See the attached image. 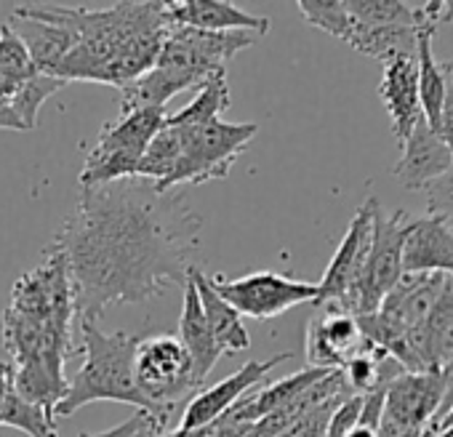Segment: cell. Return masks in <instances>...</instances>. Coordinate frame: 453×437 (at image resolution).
<instances>
[{"label": "cell", "mask_w": 453, "mask_h": 437, "mask_svg": "<svg viewBox=\"0 0 453 437\" xmlns=\"http://www.w3.org/2000/svg\"><path fill=\"white\" fill-rule=\"evenodd\" d=\"M363 347L365 339L360 334L357 318L339 310L336 304H323L307 326L304 355L310 368L342 371Z\"/></svg>", "instance_id": "cell-13"}, {"label": "cell", "mask_w": 453, "mask_h": 437, "mask_svg": "<svg viewBox=\"0 0 453 437\" xmlns=\"http://www.w3.org/2000/svg\"><path fill=\"white\" fill-rule=\"evenodd\" d=\"M286 360H291V352H280V355H273L267 360H249L243 368H238L235 373L216 381L213 387H205V389L195 392L187 400V405L181 408L179 429L211 426L213 421H219L226 410H230L243 395H249L254 387H259L273 368H278Z\"/></svg>", "instance_id": "cell-12"}, {"label": "cell", "mask_w": 453, "mask_h": 437, "mask_svg": "<svg viewBox=\"0 0 453 437\" xmlns=\"http://www.w3.org/2000/svg\"><path fill=\"white\" fill-rule=\"evenodd\" d=\"M403 272H440L453 278V227L445 218L413 216L403 249Z\"/></svg>", "instance_id": "cell-17"}, {"label": "cell", "mask_w": 453, "mask_h": 437, "mask_svg": "<svg viewBox=\"0 0 453 437\" xmlns=\"http://www.w3.org/2000/svg\"><path fill=\"white\" fill-rule=\"evenodd\" d=\"M165 126V123H163ZM179 139V160L173 173L157 187L163 192L179 189L181 184H205L226 179L243 155V150L259 134L257 123H224L208 120L197 126H168Z\"/></svg>", "instance_id": "cell-6"}, {"label": "cell", "mask_w": 453, "mask_h": 437, "mask_svg": "<svg viewBox=\"0 0 453 437\" xmlns=\"http://www.w3.org/2000/svg\"><path fill=\"white\" fill-rule=\"evenodd\" d=\"M432 35H434V30H429V27H421L416 33V70H418L421 112H424V120L429 123V128L437 134L442 104H445V78H442L440 62L432 54Z\"/></svg>", "instance_id": "cell-22"}, {"label": "cell", "mask_w": 453, "mask_h": 437, "mask_svg": "<svg viewBox=\"0 0 453 437\" xmlns=\"http://www.w3.org/2000/svg\"><path fill=\"white\" fill-rule=\"evenodd\" d=\"M0 426L22 429L30 437H57V418L46 408L25 400L17 389H12L9 397H6L4 416H0Z\"/></svg>", "instance_id": "cell-26"}, {"label": "cell", "mask_w": 453, "mask_h": 437, "mask_svg": "<svg viewBox=\"0 0 453 437\" xmlns=\"http://www.w3.org/2000/svg\"><path fill=\"white\" fill-rule=\"evenodd\" d=\"M0 323L14 389L54 416L57 402L67 392L65 365L81 352L75 344V291L67 259L57 243H51L35 270L14 283Z\"/></svg>", "instance_id": "cell-2"}, {"label": "cell", "mask_w": 453, "mask_h": 437, "mask_svg": "<svg viewBox=\"0 0 453 437\" xmlns=\"http://www.w3.org/2000/svg\"><path fill=\"white\" fill-rule=\"evenodd\" d=\"M144 429H152V432H155V437L160 434V432H157V426H155V421H152L147 413L136 410L128 421H123V424H118V426H112V429H107V432H96V434L83 432L81 437H134V434H139V432H144Z\"/></svg>", "instance_id": "cell-30"}, {"label": "cell", "mask_w": 453, "mask_h": 437, "mask_svg": "<svg viewBox=\"0 0 453 437\" xmlns=\"http://www.w3.org/2000/svg\"><path fill=\"white\" fill-rule=\"evenodd\" d=\"M379 200L376 197H368L357 213L352 216V222L336 249V254L331 257L326 272H323V280L318 283V307L323 304H342L352 288L357 286L360 280V272L365 267V257H368V249H371V235H373V211H376Z\"/></svg>", "instance_id": "cell-11"}, {"label": "cell", "mask_w": 453, "mask_h": 437, "mask_svg": "<svg viewBox=\"0 0 453 437\" xmlns=\"http://www.w3.org/2000/svg\"><path fill=\"white\" fill-rule=\"evenodd\" d=\"M445 426H453V402H450V408L445 410V416L440 418V424H437V426L432 429V434H429V437H434V434H437V432H442Z\"/></svg>", "instance_id": "cell-36"}, {"label": "cell", "mask_w": 453, "mask_h": 437, "mask_svg": "<svg viewBox=\"0 0 453 437\" xmlns=\"http://www.w3.org/2000/svg\"><path fill=\"white\" fill-rule=\"evenodd\" d=\"M12 389H14V371L9 363H0V416H4V405Z\"/></svg>", "instance_id": "cell-34"}, {"label": "cell", "mask_w": 453, "mask_h": 437, "mask_svg": "<svg viewBox=\"0 0 453 437\" xmlns=\"http://www.w3.org/2000/svg\"><path fill=\"white\" fill-rule=\"evenodd\" d=\"M403 155L395 163V176L405 189H429L437 179H442L450 168V150L429 128V123L421 118L405 144L400 147Z\"/></svg>", "instance_id": "cell-16"}, {"label": "cell", "mask_w": 453, "mask_h": 437, "mask_svg": "<svg viewBox=\"0 0 453 437\" xmlns=\"http://www.w3.org/2000/svg\"><path fill=\"white\" fill-rule=\"evenodd\" d=\"M360 408H363V397H360V395L344 397V400L334 408V413H331V418H328L326 437H347V434L357 426V421H360Z\"/></svg>", "instance_id": "cell-29"}, {"label": "cell", "mask_w": 453, "mask_h": 437, "mask_svg": "<svg viewBox=\"0 0 453 437\" xmlns=\"http://www.w3.org/2000/svg\"><path fill=\"white\" fill-rule=\"evenodd\" d=\"M134 379L142 397L150 402L152 421L160 434L168 432L173 410L184 408L195 389H200L189 355L173 334L139 339L134 352Z\"/></svg>", "instance_id": "cell-7"}, {"label": "cell", "mask_w": 453, "mask_h": 437, "mask_svg": "<svg viewBox=\"0 0 453 437\" xmlns=\"http://www.w3.org/2000/svg\"><path fill=\"white\" fill-rule=\"evenodd\" d=\"M0 131H25L22 120L17 118L14 107L9 102H0Z\"/></svg>", "instance_id": "cell-33"}, {"label": "cell", "mask_w": 453, "mask_h": 437, "mask_svg": "<svg viewBox=\"0 0 453 437\" xmlns=\"http://www.w3.org/2000/svg\"><path fill=\"white\" fill-rule=\"evenodd\" d=\"M165 107H139L120 112L112 123H107L86 155L81 189L136 176L150 142L165 123Z\"/></svg>", "instance_id": "cell-8"}, {"label": "cell", "mask_w": 453, "mask_h": 437, "mask_svg": "<svg viewBox=\"0 0 453 437\" xmlns=\"http://www.w3.org/2000/svg\"><path fill=\"white\" fill-rule=\"evenodd\" d=\"M168 25L203 33H270V19L249 14L230 0H176L165 4Z\"/></svg>", "instance_id": "cell-15"}, {"label": "cell", "mask_w": 453, "mask_h": 437, "mask_svg": "<svg viewBox=\"0 0 453 437\" xmlns=\"http://www.w3.org/2000/svg\"><path fill=\"white\" fill-rule=\"evenodd\" d=\"M434 437H453V426H445L442 432H437Z\"/></svg>", "instance_id": "cell-38"}, {"label": "cell", "mask_w": 453, "mask_h": 437, "mask_svg": "<svg viewBox=\"0 0 453 437\" xmlns=\"http://www.w3.org/2000/svg\"><path fill=\"white\" fill-rule=\"evenodd\" d=\"M440 381H442V397H440V405H437V413H434V418H432V424L426 426V432H424V437H429L432 434V429L440 424V418L445 416V410L450 408V402H453V357L440 368Z\"/></svg>", "instance_id": "cell-31"}, {"label": "cell", "mask_w": 453, "mask_h": 437, "mask_svg": "<svg viewBox=\"0 0 453 437\" xmlns=\"http://www.w3.org/2000/svg\"><path fill=\"white\" fill-rule=\"evenodd\" d=\"M347 12L368 25V27H416L418 22V4H405V0H344Z\"/></svg>", "instance_id": "cell-25"}, {"label": "cell", "mask_w": 453, "mask_h": 437, "mask_svg": "<svg viewBox=\"0 0 453 437\" xmlns=\"http://www.w3.org/2000/svg\"><path fill=\"white\" fill-rule=\"evenodd\" d=\"M65 86H67L65 80L49 78V75H41V73H38L35 78H30V80L14 94V99H12L9 104L14 107V112H17V118L22 120L25 131H33V128L38 126V110L43 107L46 99H51L54 94H59Z\"/></svg>", "instance_id": "cell-27"}, {"label": "cell", "mask_w": 453, "mask_h": 437, "mask_svg": "<svg viewBox=\"0 0 453 437\" xmlns=\"http://www.w3.org/2000/svg\"><path fill=\"white\" fill-rule=\"evenodd\" d=\"M379 96L389 112L392 120V134L397 144L403 147L416 123L424 118L421 102H418V70L416 59H395L384 65Z\"/></svg>", "instance_id": "cell-18"}, {"label": "cell", "mask_w": 453, "mask_h": 437, "mask_svg": "<svg viewBox=\"0 0 453 437\" xmlns=\"http://www.w3.org/2000/svg\"><path fill=\"white\" fill-rule=\"evenodd\" d=\"M200 213L181 189L131 176L83 187L57 235L75 291L78 326L126 304H147L187 280L200 246Z\"/></svg>", "instance_id": "cell-1"}, {"label": "cell", "mask_w": 453, "mask_h": 437, "mask_svg": "<svg viewBox=\"0 0 453 437\" xmlns=\"http://www.w3.org/2000/svg\"><path fill=\"white\" fill-rule=\"evenodd\" d=\"M179 341H181V347L189 355L197 387H203L205 379L211 376V371L216 368L221 352H219V347L213 341V334H211V328L205 323V315H203V307H200V296H197V288H195L189 272H187V280H184V304H181V318H179Z\"/></svg>", "instance_id": "cell-20"}, {"label": "cell", "mask_w": 453, "mask_h": 437, "mask_svg": "<svg viewBox=\"0 0 453 437\" xmlns=\"http://www.w3.org/2000/svg\"><path fill=\"white\" fill-rule=\"evenodd\" d=\"M262 38V33H203L171 25L152 70L120 91V112L165 107L176 94L197 91L211 78L226 75L230 59Z\"/></svg>", "instance_id": "cell-4"}, {"label": "cell", "mask_w": 453, "mask_h": 437, "mask_svg": "<svg viewBox=\"0 0 453 437\" xmlns=\"http://www.w3.org/2000/svg\"><path fill=\"white\" fill-rule=\"evenodd\" d=\"M208 429L211 426H203V429H168L165 434H157V437H208Z\"/></svg>", "instance_id": "cell-35"}, {"label": "cell", "mask_w": 453, "mask_h": 437, "mask_svg": "<svg viewBox=\"0 0 453 437\" xmlns=\"http://www.w3.org/2000/svg\"><path fill=\"white\" fill-rule=\"evenodd\" d=\"M189 278L197 288V296H200V307H203V315H205V323L213 334V341L219 347L221 355H238L243 349L251 347V336L243 326V318L226 304L211 286V278L200 270H189Z\"/></svg>", "instance_id": "cell-21"}, {"label": "cell", "mask_w": 453, "mask_h": 437, "mask_svg": "<svg viewBox=\"0 0 453 437\" xmlns=\"http://www.w3.org/2000/svg\"><path fill=\"white\" fill-rule=\"evenodd\" d=\"M78 331L83 339L81 349L86 360L73 376V381H67V392L57 402L54 418H67L83 405L99 400L134 405L136 410L152 418L150 402L142 397L134 379V352L139 336H131L126 331L104 334L96 323H81Z\"/></svg>", "instance_id": "cell-5"}, {"label": "cell", "mask_w": 453, "mask_h": 437, "mask_svg": "<svg viewBox=\"0 0 453 437\" xmlns=\"http://www.w3.org/2000/svg\"><path fill=\"white\" fill-rule=\"evenodd\" d=\"M424 349L429 371H440L453 357V278H445L437 304L424 326Z\"/></svg>", "instance_id": "cell-23"}, {"label": "cell", "mask_w": 453, "mask_h": 437, "mask_svg": "<svg viewBox=\"0 0 453 437\" xmlns=\"http://www.w3.org/2000/svg\"><path fill=\"white\" fill-rule=\"evenodd\" d=\"M213 291L241 318L273 320L299 304L318 302V283L296 280L280 272H251L246 278H211Z\"/></svg>", "instance_id": "cell-10"}, {"label": "cell", "mask_w": 453, "mask_h": 437, "mask_svg": "<svg viewBox=\"0 0 453 437\" xmlns=\"http://www.w3.org/2000/svg\"><path fill=\"white\" fill-rule=\"evenodd\" d=\"M326 373H331V371L304 368V371H296V373H291L280 381H273L267 387H254L249 395H243L230 410L224 413V418L238 421V424H257V421L283 410L286 405H291L299 395H304Z\"/></svg>", "instance_id": "cell-19"}, {"label": "cell", "mask_w": 453, "mask_h": 437, "mask_svg": "<svg viewBox=\"0 0 453 437\" xmlns=\"http://www.w3.org/2000/svg\"><path fill=\"white\" fill-rule=\"evenodd\" d=\"M413 216L405 211L384 213L381 203L373 211V235L371 249L365 257V267L360 272L357 286L352 294L339 304V310L349 312L352 318H365L379 310L384 296L397 286L403 278V249Z\"/></svg>", "instance_id": "cell-9"}, {"label": "cell", "mask_w": 453, "mask_h": 437, "mask_svg": "<svg viewBox=\"0 0 453 437\" xmlns=\"http://www.w3.org/2000/svg\"><path fill=\"white\" fill-rule=\"evenodd\" d=\"M0 73H6L22 86L38 75L25 43L17 38V33L9 25H4V30H0Z\"/></svg>", "instance_id": "cell-28"}, {"label": "cell", "mask_w": 453, "mask_h": 437, "mask_svg": "<svg viewBox=\"0 0 453 437\" xmlns=\"http://www.w3.org/2000/svg\"><path fill=\"white\" fill-rule=\"evenodd\" d=\"M440 397H442L440 371H424V373L403 371L387 387L381 421L400 429L418 432L424 437L426 426L437 413Z\"/></svg>", "instance_id": "cell-14"}, {"label": "cell", "mask_w": 453, "mask_h": 437, "mask_svg": "<svg viewBox=\"0 0 453 437\" xmlns=\"http://www.w3.org/2000/svg\"><path fill=\"white\" fill-rule=\"evenodd\" d=\"M426 205H429V213L445 218L453 227V195H426Z\"/></svg>", "instance_id": "cell-32"}, {"label": "cell", "mask_w": 453, "mask_h": 437, "mask_svg": "<svg viewBox=\"0 0 453 437\" xmlns=\"http://www.w3.org/2000/svg\"><path fill=\"white\" fill-rule=\"evenodd\" d=\"M230 107V86L226 75H216L203 83L195 99L173 115H165V126H197L208 120H219V115Z\"/></svg>", "instance_id": "cell-24"}, {"label": "cell", "mask_w": 453, "mask_h": 437, "mask_svg": "<svg viewBox=\"0 0 453 437\" xmlns=\"http://www.w3.org/2000/svg\"><path fill=\"white\" fill-rule=\"evenodd\" d=\"M59 12L75 30V49L65 59L59 80H88L118 91L152 70L171 27L163 0L112 4L110 9L59 6Z\"/></svg>", "instance_id": "cell-3"}, {"label": "cell", "mask_w": 453, "mask_h": 437, "mask_svg": "<svg viewBox=\"0 0 453 437\" xmlns=\"http://www.w3.org/2000/svg\"><path fill=\"white\" fill-rule=\"evenodd\" d=\"M347 437H379V432H376V429H368V426H360V424H357V426H355V429H352Z\"/></svg>", "instance_id": "cell-37"}]
</instances>
